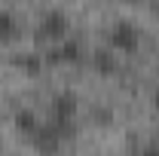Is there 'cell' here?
<instances>
[{"mask_svg":"<svg viewBox=\"0 0 159 156\" xmlns=\"http://www.w3.org/2000/svg\"><path fill=\"white\" fill-rule=\"evenodd\" d=\"M77 110H80V104H77V95L74 92H58V95L52 98V104H49V126L61 135V141L74 135Z\"/></svg>","mask_w":159,"mask_h":156,"instance_id":"cell-1","label":"cell"},{"mask_svg":"<svg viewBox=\"0 0 159 156\" xmlns=\"http://www.w3.org/2000/svg\"><path fill=\"white\" fill-rule=\"evenodd\" d=\"M16 37H19V21H16V16L9 9H3L0 12V40L9 43V40H16Z\"/></svg>","mask_w":159,"mask_h":156,"instance_id":"cell-6","label":"cell"},{"mask_svg":"<svg viewBox=\"0 0 159 156\" xmlns=\"http://www.w3.org/2000/svg\"><path fill=\"white\" fill-rule=\"evenodd\" d=\"M98 71H107V74H110V71H113V58L101 52V55H98Z\"/></svg>","mask_w":159,"mask_h":156,"instance_id":"cell-8","label":"cell"},{"mask_svg":"<svg viewBox=\"0 0 159 156\" xmlns=\"http://www.w3.org/2000/svg\"><path fill=\"white\" fill-rule=\"evenodd\" d=\"M153 107L159 110V83H156V89H153Z\"/></svg>","mask_w":159,"mask_h":156,"instance_id":"cell-10","label":"cell"},{"mask_svg":"<svg viewBox=\"0 0 159 156\" xmlns=\"http://www.w3.org/2000/svg\"><path fill=\"white\" fill-rule=\"evenodd\" d=\"M80 58H83V43L74 40V37L49 46V52H46V61L49 64H77Z\"/></svg>","mask_w":159,"mask_h":156,"instance_id":"cell-4","label":"cell"},{"mask_svg":"<svg viewBox=\"0 0 159 156\" xmlns=\"http://www.w3.org/2000/svg\"><path fill=\"white\" fill-rule=\"evenodd\" d=\"M40 126H43V122H40L37 117H34V110H28V107H21L19 113H16V129H19L21 135H34V132H37Z\"/></svg>","mask_w":159,"mask_h":156,"instance_id":"cell-5","label":"cell"},{"mask_svg":"<svg viewBox=\"0 0 159 156\" xmlns=\"http://www.w3.org/2000/svg\"><path fill=\"white\" fill-rule=\"evenodd\" d=\"M37 40L40 43H46V46H55L61 40L70 37V19H67V12L64 9H46L37 21Z\"/></svg>","mask_w":159,"mask_h":156,"instance_id":"cell-2","label":"cell"},{"mask_svg":"<svg viewBox=\"0 0 159 156\" xmlns=\"http://www.w3.org/2000/svg\"><path fill=\"white\" fill-rule=\"evenodd\" d=\"M138 156H159V147H156V144H153V147H147V150H141Z\"/></svg>","mask_w":159,"mask_h":156,"instance_id":"cell-9","label":"cell"},{"mask_svg":"<svg viewBox=\"0 0 159 156\" xmlns=\"http://www.w3.org/2000/svg\"><path fill=\"white\" fill-rule=\"evenodd\" d=\"M107 43L113 46V49H119V52H135L141 46V31L135 21L129 19H116L113 25H110V31H107Z\"/></svg>","mask_w":159,"mask_h":156,"instance_id":"cell-3","label":"cell"},{"mask_svg":"<svg viewBox=\"0 0 159 156\" xmlns=\"http://www.w3.org/2000/svg\"><path fill=\"white\" fill-rule=\"evenodd\" d=\"M19 61H21V67L31 71V74H37V71H40V55H25V58H19Z\"/></svg>","mask_w":159,"mask_h":156,"instance_id":"cell-7","label":"cell"}]
</instances>
